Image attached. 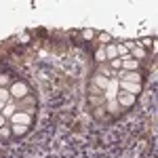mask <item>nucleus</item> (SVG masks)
<instances>
[{
  "label": "nucleus",
  "mask_w": 158,
  "mask_h": 158,
  "mask_svg": "<svg viewBox=\"0 0 158 158\" xmlns=\"http://www.w3.org/2000/svg\"><path fill=\"white\" fill-rule=\"evenodd\" d=\"M9 93H11V97L23 99V97H27L30 89H27V85H25V82H13L11 89H9Z\"/></svg>",
  "instance_id": "1"
},
{
  "label": "nucleus",
  "mask_w": 158,
  "mask_h": 158,
  "mask_svg": "<svg viewBox=\"0 0 158 158\" xmlns=\"http://www.w3.org/2000/svg\"><path fill=\"white\" fill-rule=\"evenodd\" d=\"M106 97L110 99V110H116V95H118V80H110V86L106 89Z\"/></svg>",
  "instance_id": "2"
},
{
  "label": "nucleus",
  "mask_w": 158,
  "mask_h": 158,
  "mask_svg": "<svg viewBox=\"0 0 158 158\" xmlns=\"http://www.w3.org/2000/svg\"><path fill=\"white\" fill-rule=\"evenodd\" d=\"M13 124H23V127H30V122H32V116L27 114V112H15L11 116Z\"/></svg>",
  "instance_id": "3"
},
{
  "label": "nucleus",
  "mask_w": 158,
  "mask_h": 158,
  "mask_svg": "<svg viewBox=\"0 0 158 158\" xmlns=\"http://www.w3.org/2000/svg\"><path fill=\"white\" fill-rule=\"evenodd\" d=\"M120 74V80H124V82H133V85H141V76L137 72H127V70H122Z\"/></svg>",
  "instance_id": "4"
},
{
  "label": "nucleus",
  "mask_w": 158,
  "mask_h": 158,
  "mask_svg": "<svg viewBox=\"0 0 158 158\" xmlns=\"http://www.w3.org/2000/svg\"><path fill=\"white\" fill-rule=\"evenodd\" d=\"M120 89H124V93L137 95V93L141 91V85H133V82H124V80H120Z\"/></svg>",
  "instance_id": "5"
},
{
  "label": "nucleus",
  "mask_w": 158,
  "mask_h": 158,
  "mask_svg": "<svg viewBox=\"0 0 158 158\" xmlns=\"http://www.w3.org/2000/svg\"><path fill=\"white\" fill-rule=\"evenodd\" d=\"M118 101H120L122 106H133L135 103V95H131V93H124V91H118Z\"/></svg>",
  "instance_id": "6"
},
{
  "label": "nucleus",
  "mask_w": 158,
  "mask_h": 158,
  "mask_svg": "<svg viewBox=\"0 0 158 158\" xmlns=\"http://www.w3.org/2000/svg\"><path fill=\"white\" fill-rule=\"evenodd\" d=\"M122 68H124L127 72H137V61L135 59H124L122 61Z\"/></svg>",
  "instance_id": "7"
},
{
  "label": "nucleus",
  "mask_w": 158,
  "mask_h": 158,
  "mask_svg": "<svg viewBox=\"0 0 158 158\" xmlns=\"http://www.w3.org/2000/svg\"><path fill=\"white\" fill-rule=\"evenodd\" d=\"M95 85H97V86H101V89L106 91V89L110 86V80H108V78H103V76H97V78H95Z\"/></svg>",
  "instance_id": "8"
},
{
  "label": "nucleus",
  "mask_w": 158,
  "mask_h": 158,
  "mask_svg": "<svg viewBox=\"0 0 158 158\" xmlns=\"http://www.w3.org/2000/svg\"><path fill=\"white\" fill-rule=\"evenodd\" d=\"M116 55H118V53H116V44H110L108 51H106V57H108V59H116Z\"/></svg>",
  "instance_id": "9"
},
{
  "label": "nucleus",
  "mask_w": 158,
  "mask_h": 158,
  "mask_svg": "<svg viewBox=\"0 0 158 158\" xmlns=\"http://www.w3.org/2000/svg\"><path fill=\"white\" fill-rule=\"evenodd\" d=\"M25 131H27V127H23V124H13V133L15 135H23Z\"/></svg>",
  "instance_id": "10"
},
{
  "label": "nucleus",
  "mask_w": 158,
  "mask_h": 158,
  "mask_svg": "<svg viewBox=\"0 0 158 158\" xmlns=\"http://www.w3.org/2000/svg\"><path fill=\"white\" fill-rule=\"evenodd\" d=\"M9 99H11V93H9L6 89H2V86H0V101H4V103H6Z\"/></svg>",
  "instance_id": "11"
},
{
  "label": "nucleus",
  "mask_w": 158,
  "mask_h": 158,
  "mask_svg": "<svg viewBox=\"0 0 158 158\" xmlns=\"http://www.w3.org/2000/svg\"><path fill=\"white\" fill-rule=\"evenodd\" d=\"M2 112H4V114H2L4 118H6V116H13V114H15V110H13L11 103H9V106H4V110H2Z\"/></svg>",
  "instance_id": "12"
},
{
  "label": "nucleus",
  "mask_w": 158,
  "mask_h": 158,
  "mask_svg": "<svg viewBox=\"0 0 158 158\" xmlns=\"http://www.w3.org/2000/svg\"><path fill=\"white\" fill-rule=\"evenodd\" d=\"M95 59H97V61H106V59H108V57H106V51L99 49V51H97V55H95Z\"/></svg>",
  "instance_id": "13"
},
{
  "label": "nucleus",
  "mask_w": 158,
  "mask_h": 158,
  "mask_svg": "<svg viewBox=\"0 0 158 158\" xmlns=\"http://www.w3.org/2000/svg\"><path fill=\"white\" fill-rule=\"evenodd\" d=\"M9 135H11V131H9L6 127H2V129H0V137H2V139H6Z\"/></svg>",
  "instance_id": "14"
},
{
  "label": "nucleus",
  "mask_w": 158,
  "mask_h": 158,
  "mask_svg": "<svg viewBox=\"0 0 158 158\" xmlns=\"http://www.w3.org/2000/svg\"><path fill=\"white\" fill-rule=\"evenodd\" d=\"M120 65H122V59H112V68H116V70H118Z\"/></svg>",
  "instance_id": "15"
},
{
  "label": "nucleus",
  "mask_w": 158,
  "mask_h": 158,
  "mask_svg": "<svg viewBox=\"0 0 158 158\" xmlns=\"http://www.w3.org/2000/svg\"><path fill=\"white\" fill-rule=\"evenodd\" d=\"M82 36H85V38H93V30H85Z\"/></svg>",
  "instance_id": "16"
},
{
  "label": "nucleus",
  "mask_w": 158,
  "mask_h": 158,
  "mask_svg": "<svg viewBox=\"0 0 158 158\" xmlns=\"http://www.w3.org/2000/svg\"><path fill=\"white\" fill-rule=\"evenodd\" d=\"M9 82V76H0V86H4Z\"/></svg>",
  "instance_id": "17"
},
{
  "label": "nucleus",
  "mask_w": 158,
  "mask_h": 158,
  "mask_svg": "<svg viewBox=\"0 0 158 158\" xmlns=\"http://www.w3.org/2000/svg\"><path fill=\"white\" fill-rule=\"evenodd\" d=\"M101 42H110V34H101Z\"/></svg>",
  "instance_id": "18"
},
{
  "label": "nucleus",
  "mask_w": 158,
  "mask_h": 158,
  "mask_svg": "<svg viewBox=\"0 0 158 158\" xmlns=\"http://www.w3.org/2000/svg\"><path fill=\"white\" fill-rule=\"evenodd\" d=\"M135 53H137V57H143V55H146V53H143V49H139V47H137V51H135Z\"/></svg>",
  "instance_id": "19"
},
{
  "label": "nucleus",
  "mask_w": 158,
  "mask_h": 158,
  "mask_svg": "<svg viewBox=\"0 0 158 158\" xmlns=\"http://www.w3.org/2000/svg\"><path fill=\"white\" fill-rule=\"evenodd\" d=\"M4 122H6V120H4V116H2V114H0V129H2V127H4Z\"/></svg>",
  "instance_id": "20"
},
{
  "label": "nucleus",
  "mask_w": 158,
  "mask_h": 158,
  "mask_svg": "<svg viewBox=\"0 0 158 158\" xmlns=\"http://www.w3.org/2000/svg\"><path fill=\"white\" fill-rule=\"evenodd\" d=\"M4 106H6V103H4V101H0V110H4Z\"/></svg>",
  "instance_id": "21"
}]
</instances>
